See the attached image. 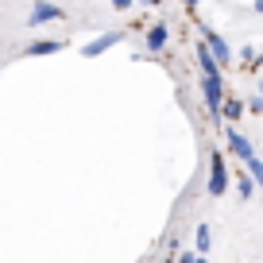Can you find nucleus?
Wrapping results in <instances>:
<instances>
[{
  "label": "nucleus",
  "instance_id": "7ed1b4c3",
  "mask_svg": "<svg viewBox=\"0 0 263 263\" xmlns=\"http://www.w3.org/2000/svg\"><path fill=\"white\" fill-rule=\"evenodd\" d=\"M248 171H252V178L263 186V163H259V155H255V159H248Z\"/></svg>",
  "mask_w": 263,
  "mask_h": 263
},
{
  "label": "nucleus",
  "instance_id": "0eeeda50",
  "mask_svg": "<svg viewBox=\"0 0 263 263\" xmlns=\"http://www.w3.org/2000/svg\"><path fill=\"white\" fill-rule=\"evenodd\" d=\"M252 112H263V93H259V97L252 101Z\"/></svg>",
  "mask_w": 263,
  "mask_h": 263
},
{
  "label": "nucleus",
  "instance_id": "f257e3e1",
  "mask_svg": "<svg viewBox=\"0 0 263 263\" xmlns=\"http://www.w3.org/2000/svg\"><path fill=\"white\" fill-rule=\"evenodd\" d=\"M229 186V171H224V159L213 155V174H209V194H224Z\"/></svg>",
  "mask_w": 263,
  "mask_h": 263
},
{
  "label": "nucleus",
  "instance_id": "423d86ee",
  "mask_svg": "<svg viewBox=\"0 0 263 263\" xmlns=\"http://www.w3.org/2000/svg\"><path fill=\"white\" fill-rule=\"evenodd\" d=\"M240 197H252V174H240Z\"/></svg>",
  "mask_w": 263,
  "mask_h": 263
},
{
  "label": "nucleus",
  "instance_id": "39448f33",
  "mask_svg": "<svg viewBox=\"0 0 263 263\" xmlns=\"http://www.w3.org/2000/svg\"><path fill=\"white\" fill-rule=\"evenodd\" d=\"M197 252H209V229H205V224L197 229Z\"/></svg>",
  "mask_w": 263,
  "mask_h": 263
},
{
  "label": "nucleus",
  "instance_id": "20e7f679",
  "mask_svg": "<svg viewBox=\"0 0 263 263\" xmlns=\"http://www.w3.org/2000/svg\"><path fill=\"white\" fill-rule=\"evenodd\" d=\"M240 112H244V105H240V101H224V116H229V120H236Z\"/></svg>",
  "mask_w": 263,
  "mask_h": 263
},
{
  "label": "nucleus",
  "instance_id": "6e6552de",
  "mask_svg": "<svg viewBox=\"0 0 263 263\" xmlns=\"http://www.w3.org/2000/svg\"><path fill=\"white\" fill-rule=\"evenodd\" d=\"M259 12H263V0H259Z\"/></svg>",
  "mask_w": 263,
  "mask_h": 263
},
{
  "label": "nucleus",
  "instance_id": "f03ea898",
  "mask_svg": "<svg viewBox=\"0 0 263 263\" xmlns=\"http://www.w3.org/2000/svg\"><path fill=\"white\" fill-rule=\"evenodd\" d=\"M229 143H232V151H236V155H240V159H244V163H248V159H255V151H252V143H248V140H244V136H236V132H229Z\"/></svg>",
  "mask_w": 263,
  "mask_h": 263
}]
</instances>
